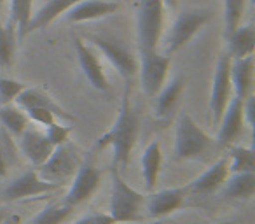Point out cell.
<instances>
[{
    "mask_svg": "<svg viewBox=\"0 0 255 224\" xmlns=\"http://www.w3.org/2000/svg\"><path fill=\"white\" fill-rule=\"evenodd\" d=\"M0 125L9 135L18 139L30 126V119L21 107L9 103V105H0Z\"/></svg>",
    "mask_w": 255,
    "mask_h": 224,
    "instance_id": "25",
    "label": "cell"
},
{
    "mask_svg": "<svg viewBox=\"0 0 255 224\" xmlns=\"http://www.w3.org/2000/svg\"><path fill=\"white\" fill-rule=\"evenodd\" d=\"M74 207L67 203H51L46 209H42L28 224H61L68 217Z\"/></svg>",
    "mask_w": 255,
    "mask_h": 224,
    "instance_id": "29",
    "label": "cell"
},
{
    "mask_svg": "<svg viewBox=\"0 0 255 224\" xmlns=\"http://www.w3.org/2000/svg\"><path fill=\"white\" fill-rule=\"evenodd\" d=\"M82 163V158L79 151L70 142L63 146L54 147L51 156L44 165L37 168V174L47 182H53L56 186H63L72 181V177L77 172L79 165Z\"/></svg>",
    "mask_w": 255,
    "mask_h": 224,
    "instance_id": "6",
    "label": "cell"
},
{
    "mask_svg": "<svg viewBox=\"0 0 255 224\" xmlns=\"http://www.w3.org/2000/svg\"><path fill=\"white\" fill-rule=\"evenodd\" d=\"M185 91V79L184 77H175L171 82L164 84L161 91L157 93L156 105H154V112H156L157 119H168L175 109H177L178 102H180L182 95Z\"/></svg>",
    "mask_w": 255,
    "mask_h": 224,
    "instance_id": "20",
    "label": "cell"
},
{
    "mask_svg": "<svg viewBox=\"0 0 255 224\" xmlns=\"http://www.w3.org/2000/svg\"><path fill=\"white\" fill-rule=\"evenodd\" d=\"M100 182H102V172L98 170V167L91 160H82V163L79 165L77 172L70 181L65 203L75 207L89 200L96 193Z\"/></svg>",
    "mask_w": 255,
    "mask_h": 224,
    "instance_id": "10",
    "label": "cell"
},
{
    "mask_svg": "<svg viewBox=\"0 0 255 224\" xmlns=\"http://www.w3.org/2000/svg\"><path fill=\"white\" fill-rule=\"evenodd\" d=\"M18 30L11 21L7 25L0 23V67L11 68L16 60L18 49Z\"/></svg>",
    "mask_w": 255,
    "mask_h": 224,
    "instance_id": "26",
    "label": "cell"
},
{
    "mask_svg": "<svg viewBox=\"0 0 255 224\" xmlns=\"http://www.w3.org/2000/svg\"><path fill=\"white\" fill-rule=\"evenodd\" d=\"M163 2H164V7H168L170 11H177L178 0H163Z\"/></svg>",
    "mask_w": 255,
    "mask_h": 224,
    "instance_id": "38",
    "label": "cell"
},
{
    "mask_svg": "<svg viewBox=\"0 0 255 224\" xmlns=\"http://www.w3.org/2000/svg\"><path fill=\"white\" fill-rule=\"evenodd\" d=\"M164 2L163 0H140L136 14L140 54L157 51L164 33Z\"/></svg>",
    "mask_w": 255,
    "mask_h": 224,
    "instance_id": "4",
    "label": "cell"
},
{
    "mask_svg": "<svg viewBox=\"0 0 255 224\" xmlns=\"http://www.w3.org/2000/svg\"><path fill=\"white\" fill-rule=\"evenodd\" d=\"M117 9L119 5L110 0H82L65 14V19L68 23H86L93 21V19L107 18V16L114 14Z\"/></svg>",
    "mask_w": 255,
    "mask_h": 224,
    "instance_id": "16",
    "label": "cell"
},
{
    "mask_svg": "<svg viewBox=\"0 0 255 224\" xmlns=\"http://www.w3.org/2000/svg\"><path fill=\"white\" fill-rule=\"evenodd\" d=\"M245 172H255L254 147H233L229 161V174H245Z\"/></svg>",
    "mask_w": 255,
    "mask_h": 224,
    "instance_id": "28",
    "label": "cell"
},
{
    "mask_svg": "<svg viewBox=\"0 0 255 224\" xmlns=\"http://www.w3.org/2000/svg\"><path fill=\"white\" fill-rule=\"evenodd\" d=\"M9 11H11L9 21L18 30V40H23L26 37V26L33 14V0H11Z\"/></svg>",
    "mask_w": 255,
    "mask_h": 224,
    "instance_id": "27",
    "label": "cell"
},
{
    "mask_svg": "<svg viewBox=\"0 0 255 224\" xmlns=\"http://www.w3.org/2000/svg\"><path fill=\"white\" fill-rule=\"evenodd\" d=\"M227 177H229V163H227L226 158H220L208 170H205L198 179H194L189 184V193H196V195L213 193L219 188H222V184L226 182Z\"/></svg>",
    "mask_w": 255,
    "mask_h": 224,
    "instance_id": "18",
    "label": "cell"
},
{
    "mask_svg": "<svg viewBox=\"0 0 255 224\" xmlns=\"http://www.w3.org/2000/svg\"><path fill=\"white\" fill-rule=\"evenodd\" d=\"M187 195H189V186L161 189V191L152 193L147 198L145 210L149 212V216L152 219H164L168 214L180 209Z\"/></svg>",
    "mask_w": 255,
    "mask_h": 224,
    "instance_id": "15",
    "label": "cell"
},
{
    "mask_svg": "<svg viewBox=\"0 0 255 224\" xmlns=\"http://www.w3.org/2000/svg\"><path fill=\"white\" fill-rule=\"evenodd\" d=\"M254 56L238 58L231 61V82H233V95L240 100H245L252 95L254 89Z\"/></svg>",
    "mask_w": 255,
    "mask_h": 224,
    "instance_id": "19",
    "label": "cell"
},
{
    "mask_svg": "<svg viewBox=\"0 0 255 224\" xmlns=\"http://www.w3.org/2000/svg\"><path fill=\"white\" fill-rule=\"evenodd\" d=\"M147 224H168V221L166 219H156V221H152V223H147Z\"/></svg>",
    "mask_w": 255,
    "mask_h": 224,
    "instance_id": "39",
    "label": "cell"
},
{
    "mask_svg": "<svg viewBox=\"0 0 255 224\" xmlns=\"http://www.w3.org/2000/svg\"><path fill=\"white\" fill-rule=\"evenodd\" d=\"M5 217H7V212H5L4 209H0V223H2V221H4Z\"/></svg>",
    "mask_w": 255,
    "mask_h": 224,
    "instance_id": "40",
    "label": "cell"
},
{
    "mask_svg": "<svg viewBox=\"0 0 255 224\" xmlns=\"http://www.w3.org/2000/svg\"><path fill=\"white\" fill-rule=\"evenodd\" d=\"M170 67L171 56H168L164 53L161 54L159 51H154V53L140 54V82H142V91L149 98H154L161 91V88L166 84Z\"/></svg>",
    "mask_w": 255,
    "mask_h": 224,
    "instance_id": "8",
    "label": "cell"
},
{
    "mask_svg": "<svg viewBox=\"0 0 255 224\" xmlns=\"http://www.w3.org/2000/svg\"><path fill=\"white\" fill-rule=\"evenodd\" d=\"M79 2H82V0H47L46 4L39 9V12L32 16L28 26H26V35L47 28L51 23L56 21L60 16L67 14Z\"/></svg>",
    "mask_w": 255,
    "mask_h": 224,
    "instance_id": "17",
    "label": "cell"
},
{
    "mask_svg": "<svg viewBox=\"0 0 255 224\" xmlns=\"http://www.w3.org/2000/svg\"><path fill=\"white\" fill-rule=\"evenodd\" d=\"M14 103L18 107H21L23 110L37 109V107H40V109L53 110L54 114H56V118L67 119V121H70V119H72V116L68 114V112H65V110L61 109V107L58 105L53 98H51L49 93H46L44 89H40V88H30V86H26V88L21 91V95L16 98Z\"/></svg>",
    "mask_w": 255,
    "mask_h": 224,
    "instance_id": "21",
    "label": "cell"
},
{
    "mask_svg": "<svg viewBox=\"0 0 255 224\" xmlns=\"http://www.w3.org/2000/svg\"><path fill=\"white\" fill-rule=\"evenodd\" d=\"M217 224H234L233 221H226V223H217Z\"/></svg>",
    "mask_w": 255,
    "mask_h": 224,
    "instance_id": "41",
    "label": "cell"
},
{
    "mask_svg": "<svg viewBox=\"0 0 255 224\" xmlns=\"http://www.w3.org/2000/svg\"><path fill=\"white\" fill-rule=\"evenodd\" d=\"M247 0H224V28L226 35L241 25Z\"/></svg>",
    "mask_w": 255,
    "mask_h": 224,
    "instance_id": "30",
    "label": "cell"
},
{
    "mask_svg": "<svg viewBox=\"0 0 255 224\" xmlns=\"http://www.w3.org/2000/svg\"><path fill=\"white\" fill-rule=\"evenodd\" d=\"M74 49L77 54L79 65H81V70L84 74V77L88 79V82L98 91L105 93L109 89V79H107L105 72H103L102 61H100L98 54L88 46L82 39L75 37L74 39Z\"/></svg>",
    "mask_w": 255,
    "mask_h": 224,
    "instance_id": "12",
    "label": "cell"
},
{
    "mask_svg": "<svg viewBox=\"0 0 255 224\" xmlns=\"http://www.w3.org/2000/svg\"><path fill=\"white\" fill-rule=\"evenodd\" d=\"M18 146L23 156L35 168L46 163L47 158L54 151V146L47 140L46 133L40 132V130L30 128V126L18 137Z\"/></svg>",
    "mask_w": 255,
    "mask_h": 224,
    "instance_id": "14",
    "label": "cell"
},
{
    "mask_svg": "<svg viewBox=\"0 0 255 224\" xmlns=\"http://www.w3.org/2000/svg\"><path fill=\"white\" fill-rule=\"evenodd\" d=\"M25 112L30 121L37 123V125L49 126V125H53L54 121H58L56 114L49 109H40V107H37V109H28V110H25Z\"/></svg>",
    "mask_w": 255,
    "mask_h": 224,
    "instance_id": "34",
    "label": "cell"
},
{
    "mask_svg": "<svg viewBox=\"0 0 255 224\" xmlns=\"http://www.w3.org/2000/svg\"><path fill=\"white\" fill-rule=\"evenodd\" d=\"M245 119H243V100L233 98L229 100L222 118L219 121V133H217V144L220 147L231 146L234 140L240 139L243 133Z\"/></svg>",
    "mask_w": 255,
    "mask_h": 224,
    "instance_id": "13",
    "label": "cell"
},
{
    "mask_svg": "<svg viewBox=\"0 0 255 224\" xmlns=\"http://www.w3.org/2000/svg\"><path fill=\"white\" fill-rule=\"evenodd\" d=\"M0 224H21V217L18 216V214H12V216H7L4 221Z\"/></svg>",
    "mask_w": 255,
    "mask_h": 224,
    "instance_id": "37",
    "label": "cell"
},
{
    "mask_svg": "<svg viewBox=\"0 0 255 224\" xmlns=\"http://www.w3.org/2000/svg\"><path fill=\"white\" fill-rule=\"evenodd\" d=\"M227 42H229V54L233 60L238 58H247L254 56L255 51V28L252 25L238 26L236 30L227 35Z\"/></svg>",
    "mask_w": 255,
    "mask_h": 224,
    "instance_id": "23",
    "label": "cell"
},
{
    "mask_svg": "<svg viewBox=\"0 0 255 224\" xmlns=\"http://www.w3.org/2000/svg\"><path fill=\"white\" fill-rule=\"evenodd\" d=\"M16 163V153L11 135L4 128L0 130V177H7L11 165Z\"/></svg>",
    "mask_w": 255,
    "mask_h": 224,
    "instance_id": "31",
    "label": "cell"
},
{
    "mask_svg": "<svg viewBox=\"0 0 255 224\" xmlns=\"http://www.w3.org/2000/svg\"><path fill=\"white\" fill-rule=\"evenodd\" d=\"M129 98H131V86L129 82H126L116 121L96 140L98 149H105V147L112 149V167H116L117 170H124L129 165V158L140 135V118L133 109Z\"/></svg>",
    "mask_w": 255,
    "mask_h": 224,
    "instance_id": "1",
    "label": "cell"
},
{
    "mask_svg": "<svg viewBox=\"0 0 255 224\" xmlns=\"http://www.w3.org/2000/svg\"><path fill=\"white\" fill-rule=\"evenodd\" d=\"M2 4H4V0H0V5H2Z\"/></svg>",
    "mask_w": 255,
    "mask_h": 224,
    "instance_id": "42",
    "label": "cell"
},
{
    "mask_svg": "<svg viewBox=\"0 0 255 224\" xmlns=\"http://www.w3.org/2000/svg\"><path fill=\"white\" fill-rule=\"evenodd\" d=\"M25 88V82H19L11 77H0V105L14 103Z\"/></svg>",
    "mask_w": 255,
    "mask_h": 224,
    "instance_id": "32",
    "label": "cell"
},
{
    "mask_svg": "<svg viewBox=\"0 0 255 224\" xmlns=\"http://www.w3.org/2000/svg\"><path fill=\"white\" fill-rule=\"evenodd\" d=\"M72 224H116V221L110 217L109 212H91L79 217Z\"/></svg>",
    "mask_w": 255,
    "mask_h": 224,
    "instance_id": "35",
    "label": "cell"
},
{
    "mask_svg": "<svg viewBox=\"0 0 255 224\" xmlns=\"http://www.w3.org/2000/svg\"><path fill=\"white\" fill-rule=\"evenodd\" d=\"M231 61L229 54H222L217 60L215 74L212 79V91H210V112H212L213 123L219 125L226 110L229 100L233 98V82H231Z\"/></svg>",
    "mask_w": 255,
    "mask_h": 224,
    "instance_id": "9",
    "label": "cell"
},
{
    "mask_svg": "<svg viewBox=\"0 0 255 224\" xmlns=\"http://www.w3.org/2000/svg\"><path fill=\"white\" fill-rule=\"evenodd\" d=\"M110 217L116 223H140L143 221L147 198L140 191L128 184L116 167L110 168Z\"/></svg>",
    "mask_w": 255,
    "mask_h": 224,
    "instance_id": "3",
    "label": "cell"
},
{
    "mask_svg": "<svg viewBox=\"0 0 255 224\" xmlns=\"http://www.w3.org/2000/svg\"><path fill=\"white\" fill-rule=\"evenodd\" d=\"M161 167H163V147L159 140H152L145 147L142 156V175L149 191H154L159 181Z\"/></svg>",
    "mask_w": 255,
    "mask_h": 224,
    "instance_id": "22",
    "label": "cell"
},
{
    "mask_svg": "<svg viewBox=\"0 0 255 224\" xmlns=\"http://www.w3.org/2000/svg\"><path fill=\"white\" fill-rule=\"evenodd\" d=\"M222 195L231 200H250L255 195V172H245V174H229L224 182Z\"/></svg>",
    "mask_w": 255,
    "mask_h": 224,
    "instance_id": "24",
    "label": "cell"
},
{
    "mask_svg": "<svg viewBox=\"0 0 255 224\" xmlns=\"http://www.w3.org/2000/svg\"><path fill=\"white\" fill-rule=\"evenodd\" d=\"M60 186L47 182L37 174V170H26L19 177H16L9 186H5L0 193V198L4 202H16V200L30 198V196L49 195L53 191H58Z\"/></svg>",
    "mask_w": 255,
    "mask_h": 224,
    "instance_id": "11",
    "label": "cell"
},
{
    "mask_svg": "<svg viewBox=\"0 0 255 224\" xmlns=\"http://www.w3.org/2000/svg\"><path fill=\"white\" fill-rule=\"evenodd\" d=\"M86 40L109 60V63L126 82H131L133 77L138 74V58L121 39L112 35H88Z\"/></svg>",
    "mask_w": 255,
    "mask_h": 224,
    "instance_id": "5",
    "label": "cell"
},
{
    "mask_svg": "<svg viewBox=\"0 0 255 224\" xmlns=\"http://www.w3.org/2000/svg\"><path fill=\"white\" fill-rule=\"evenodd\" d=\"M219 144L187 114L182 112L177 119L175 130V154L177 160H208L210 154L217 149Z\"/></svg>",
    "mask_w": 255,
    "mask_h": 224,
    "instance_id": "2",
    "label": "cell"
},
{
    "mask_svg": "<svg viewBox=\"0 0 255 224\" xmlns=\"http://www.w3.org/2000/svg\"><path fill=\"white\" fill-rule=\"evenodd\" d=\"M46 137L54 147L63 146V144L70 142V133H72V126H65L61 123L54 121L53 125L46 126Z\"/></svg>",
    "mask_w": 255,
    "mask_h": 224,
    "instance_id": "33",
    "label": "cell"
},
{
    "mask_svg": "<svg viewBox=\"0 0 255 224\" xmlns=\"http://www.w3.org/2000/svg\"><path fill=\"white\" fill-rule=\"evenodd\" d=\"M210 18L212 14L206 9H189L185 12H180L164 39V54L171 56L180 51L210 21Z\"/></svg>",
    "mask_w": 255,
    "mask_h": 224,
    "instance_id": "7",
    "label": "cell"
},
{
    "mask_svg": "<svg viewBox=\"0 0 255 224\" xmlns=\"http://www.w3.org/2000/svg\"><path fill=\"white\" fill-rule=\"evenodd\" d=\"M254 118H255V96L252 93V95H248L243 100V119H245V125L250 130H254V123H255Z\"/></svg>",
    "mask_w": 255,
    "mask_h": 224,
    "instance_id": "36",
    "label": "cell"
}]
</instances>
